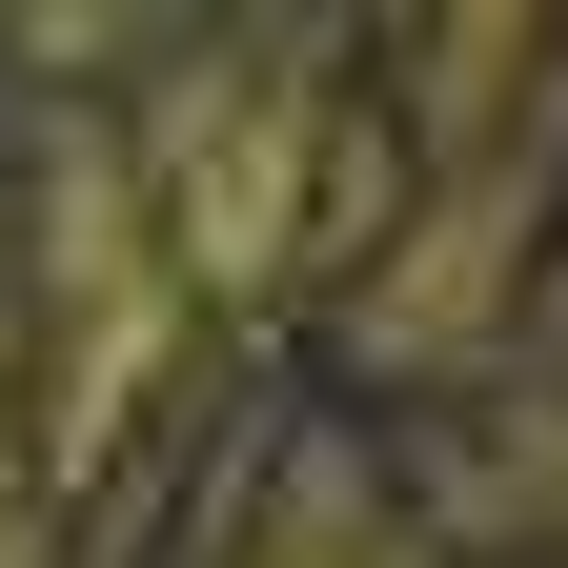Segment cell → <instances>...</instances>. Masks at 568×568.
I'll return each instance as SVG.
<instances>
[{
  "mask_svg": "<svg viewBox=\"0 0 568 568\" xmlns=\"http://www.w3.org/2000/svg\"><path fill=\"white\" fill-rule=\"evenodd\" d=\"M0 264H21V345H41V467L82 487V467L142 447V406L183 386V325H203V264L163 224V183H142V122L41 142Z\"/></svg>",
  "mask_w": 568,
  "mask_h": 568,
  "instance_id": "1",
  "label": "cell"
},
{
  "mask_svg": "<svg viewBox=\"0 0 568 568\" xmlns=\"http://www.w3.org/2000/svg\"><path fill=\"white\" fill-rule=\"evenodd\" d=\"M244 568H426V548H406V508H386L366 467H284L264 528H244Z\"/></svg>",
  "mask_w": 568,
  "mask_h": 568,
  "instance_id": "3",
  "label": "cell"
},
{
  "mask_svg": "<svg viewBox=\"0 0 568 568\" xmlns=\"http://www.w3.org/2000/svg\"><path fill=\"white\" fill-rule=\"evenodd\" d=\"M142 183L203 264V305H284L325 244V203H406V163L345 122V61L325 41H203L142 82Z\"/></svg>",
  "mask_w": 568,
  "mask_h": 568,
  "instance_id": "2",
  "label": "cell"
}]
</instances>
